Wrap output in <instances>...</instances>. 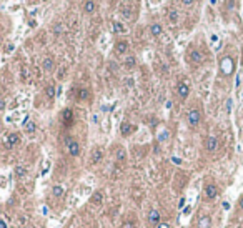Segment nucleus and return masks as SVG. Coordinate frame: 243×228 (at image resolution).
<instances>
[{
	"mask_svg": "<svg viewBox=\"0 0 243 228\" xmlns=\"http://www.w3.org/2000/svg\"><path fill=\"white\" fill-rule=\"evenodd\" d=\"M67 148H69V153L72 155V157H79V155H80V145L74 138L67 140Z\"/></svg>",
	"mask_w": 243,
	"mask_h": 228,
	"instance_id": "nucleus-2",
	"label": "nucleus"
},
{
	"mask_svg": "<svg viewBox=\"0 0 243 228\" xmlns=\"http://www.w3.org/2000/svg\"><path fill=\"white\" fill-rule=\"evenodd\" d=\"M3 107H5V102H3V100H0V110H2Z\"/></svg>",
	"mask_w": 243,
	"mask_h": 228,
	"instance_id": "nucleus-31",
	"label": "nucleus"
},
{
	"mask_svg": "<svg viewBox=\"0 0 243 228\" xmlns=\"http://www.w3.org/2000/svg\"><path fill=\"white\" fill-rule=\"evenodd\" d=\"M182 2L185 3V5H192V3H193V0H182Z\"/></svg>",
	"mask_w": 243,
	"mask_h": 228,
	"instance_id": "nucleus-30",
	"label": "nucleus"
},
{
	"mask_svg": "<svg viewBox=\"0 0 243 228\" xmlns=\"http://www.w3.org/2000/svg\"><path fill=\"white\" fill-rule=\"evenodd\" d=\"M205 195H207V198H210V200L217 198V195H218L217 185H207V187H205Z\"/></svg>",
	"mask_w": 243,
	"mask_h": 228,
	"instance_id": "nucleus-9",
	"label": "nucleus"
},
{
	"mask_svg": "<svg viewBox=\"0 0 243 228\" xmlns=\"http://www.w3.org/2000/svg\"><path fill=\"white\" fill-rule=\"evenodd\" d=\"M220 70L223 75H231L233 70H235V64H233L231 57H223L220 62Z\"/></svg>",
	"mask_w": 243,
	"mask_h": 228,
	"instance_id": "nucleus-1",
	"label": "nucleus"
},
{
	"mask_svg": "<svg viewBox=\"0 0 243 228\" xmlns=\"http://www.w3.org/2000/svg\"><path fill=\"white\" fill-rule=\"evenodd\" d=\"M187 120H188V123L192 125V127H195V125L202 120V113L198 112L197 108H193V110H190L188 112V115H187Z\"/></svg>",
	"mask_w": 243,
	"mask_h": 228,
	"instance_id": "nucleus-3",
	"label": "nucleus"
},
{
	"mask_svg": "<svg viewBox=\"0 0 243 228\" xmlns=\"http://www.w3.org/2000/svg\"><path fill=\"white\" fill-rule=\"evenodd\" d=\"M102 157H103L102 150L100 148H95V152L92 153V163H100L102 162Z\"/></svg>",
	"mask_w": 243,
	"mask_h": 228,
	"instance_id": "nucleus-15",
	"label": "nucleus"
},
{
	"mask_svg": "<svg viewBox=\"0 0 243 228\" xmlns=\"http://www.w3.org/2000/svg\"><path fill=\"white\" fill-rule=\"evenodd\" d=\"M113 28H115V32H117V33H120V32H125V27L122 25L120 22H113Z\"/></svg>",
	"mask_w": 243,
	"mask_h": 228,
	"instance_id": "nucleus-27",
	"label": "nucleus"
},
{
	"mask_svg": "<svg viewBox=\"0 0 243 228\" xmlns=\"http://www.w3.org/2000/svg\"><path fill=\"white\" fill-rule=\"evenodd\" d=\"M240 210H243V198L240 200Z\"/></svg>",
	"mask_w": 243,
	"mask_h": 228,
	"instance_id": "nucleus-32",
	"label": "nucleus"
},
{
	"mask_svg": "<svg viewBox=\"0 0 243 228\" xmlns=\"http://www.w3.org/2000/svg\"><path fill=\"white\" fill-rule=\"evenodd\" d=\"M210 223H212L210 216H203L200 220V228H210Z\"/></svg>",
	"mask_w": 243,
	"mask_h": 228,
	"instance_id": "nucleus-21",
	"label": "nucleus"
},
{
	"mask_svg": "<svg viewBox=\"0 0 243 228\" xmlns=\"http://www.w3.org/2000/svg\"><path fill=\"white\" fill-rule=\"evenodd\" d=\"M115 50H117V53H125L128 50V43L125 40H118L115 43Z\"/></svg>",
	"mask_w": 243,
	"mask_h": 228,
	"instance_id": "nucleus-12",
	"label": "nucleus"
},
{
	"mask_svg": "<svg viewBox=\"0 0 243 228\" xmlns=\"http://www.w3.org/2000/svg\"><path fill=\"white\" fill-rule=\"evenodd\" d=\"M168 18H170V22H172V23L177 22V20H178V13H177V10H170Z\"/></svg>",
	"mask_w": 243,
	"mask_h": 228,
	"instance_id": "nucleus-26",
	"label": "nucleus"
},
{
	"mask_svg": "<svg viewBox=\"0 0 243 228\" xmlns=\"http://www.w3.org/2000/svg\"><path fill=\"white\" fill-rule=\"evenodd\" d=\"M45 93H47L48 98H53V97H55V87H53V85H48L47 88H45Z\"/></svg>",
	"mask_w": 243,
	"mask_h": 228,
	"instance_id": "nucleus-24",
	"label": "nucleus"
},
{
	"mask_svg": "<svg viewBox=\"0 0 243 228\" xmlns=\"http://www.w3.org/2000/svg\"><path fill=\"white\" fill-rule=\"evenodd\" d=\"M25 175H27V168L23 167V165H17V167H15V177L22 178V177H25Z\"/></svg>",
	"mask_w": 243,
	"mask_h": 228,
	"instance_id": "nucleus-17",
	"label": "nucleus"
},
{
	"mask_svg": "<svg viewBox=\"0 0 243 228\" xmlns=\"http://www.w3.org/2000/svg\"><path fill=\"white\" fill-rule=\"evenodd\" d=\"M95 8H97V5H95V2H93V0H87V2L83 3V10H85L87 13L95 12Z\"/></svg>",
	"mask_w": 243,
	"mask_h": 228,
	"instance_id": "nucleus-16",
	"label": "nucleus"
},
{
	"mask_svg": "<svg viewBox=\"0 0 243 228\" xmlns=\"http://www.w3.org/2000/svg\"><path fill=\"white\" fill-rule=\"evenodd\" d=\"M162 30H163V28H162L160 23H153V25L150 27V33H152L153 37H160V35H162Z\"/></svg>",
	"mask_w": 243,
	"mask_h": 228,
	"instance_id": "nucleus-14",
	"label": "nucleus"
},
{
	"mask_svg": "<svg viewBox=\"0 0 243 228\" xmlns=\"http://www.w3.org/2000/svg\"><path fill=\"white\" fill-rule=\"evenodd\" d=\"M52 193H53V197H55V198H60L62 195H64V188H62L60 185H57V187L52 188Z\"/></svg>",
	"mask_w": 243,
	"mask_h": 228,
	"instance_id": "nucleus-20",
	"label": "nucleus"
},
{
	"mask_svg": "<svg viewBox=\"0 0 243 228\" xmlns=\"http://www.w3.org/2000/svg\"><path fill=\"white\" fill-rule=\"evenodd\" d=\"M88 90H87V88H80L79 92H77V98H79V100H87V98H88Z\"/></svg>",
	"mask_w": 243,
	"mask_h": 228,
	"instance_id": "nucleus-19",
	"label": "nucleus"
},
{
	"mask_svg": "<svg viewBox=\"0 0 243 228\" xmlns=\"http://www.w3.org/2000/svg\"><path fill=\"white\" fill-rule=\"evenodd\" d=\"M62 120H64V125L65 127H70V125H74V112L70 108L64 110V113H62Z\"/></svg>",
	"mask_w": 243,
	"mask_h": 228,
	"instance_id": "nucleus-5",
	"label": "nucleus"
},
{
	"mask_svg": "<svg viewBox=\"0 0 243 228\" xmlns=\"http://www.w3.org/2000/svg\"><path fill=\"white\" fill-rule=\"evenodd\" d=\"M135 132V125H132V123H122L120 125V133L123 135V137H128L130 133H133Z\"/></svg>",
	"mask_w": 243,
	"mask_h": 228,
	"instance_id": "nucleus-7",
	"label": "nucleus"
},
{
	"mask_svg": "<svg viewBox=\"0 0 243 228\" xmlns=\"http://www.w3.org/2000/svg\"><path fill=\"white\" fill-rule=\"evenodd\" d=\"M158 228H168L167 225H162V226H158Z\"/></svg>",
	"mask_w": 243,
	"mask_h": 228,
	"instance_id": "nucleus-33",
	"label": "nucleus"
},
{
	"mask_svg": "<svg viewBox=\"0 0 243 228\" xmlns=\"http://www.w3.org/2000/svg\"><path fill=\"white\" fill-rule=\"evenodd\" d=\"M18 142H20V135H18V133H10V135L7 137L8 147H13V145H17Z\"/></svg>",
	"mask_w": 243,
	"mask_h": 228,
	"instance_id": "nucleus-13",
	"label": "nucleus"
},
{
	"mask_svg": "<svg viewBox=\"0 0 243 228\" xmlns=\"http://www.w3.org/2000/svg\"><path fill=\"white\" fill-rule=\"evenodd\" d=\"M147 220L150 225H158L160 221H162V216H160V211L158 210H152L148 213V216H147Z\"/></svg>",
	"mask_w": 243,
	"mask_h": 228,
	"instance_id": "nucleus-6",
	"label": "nucleus"
},
{
	"mask_svg": "<svg viewBox=\"0 0 243 228\" xmlns=\"http://www.w3.org/2000/svg\"><path fill=\"white\" fill-rule=\"evenodd\" d=\"M241 62H243V53H241Z\"/></svg>",
	"mask_w": 243,
	"mask_h": 228,
	"instance_id": "nucleus-34",
	"label": "nucleus"
},
{
	"mask_svg": "<svg viewBox=\"0 0 243 228\" xmlns=\"http://www.w3.org/2000/svg\"><path fill=\"white\" fill-rule=\"evenodd\" d=\"M0 125H2V118H0Z\"/></svg>",
	"mask_w": 243,
	"mask_h": 228,
	"instance_id": "nucleus-35",
	"label": "nucleus"
},
{
	"mask_svg": "<svg viewBox=\"0 0 243 228\" xmlns=\"http://www.w3.org/2000/svg\"><path fill=\"white\" fill-rule=\"evenodd\" d=\"M205 145H207V150H208V152H215V150L218 148V138H217V137H208Z\"/></svg>",
	"mask_w": 243,
	"mask_h": 228,
	"instance_id": "nucleus-10",
	"label": "nucleus"
},
{
	"mask_svg": "<svg viewBox=\"0 0 243 228\" xmlns=\"http://www.w3.org/2000/svg\"><path fill=\"white\" fill-rule=\"evenodd\" d=\"M177 92H178L180 98H187L188 93H190V87H188L187 82H180L178 87H177Z\"/></svg>",
	"mask_w": 243,
	"mask_h": 228,
	"instance_id": "nucleus-4",
	"label": "nucleus"
},
{
	"mask_svg": "<svg viewBox=\"0 0 243 228\" xmlns=\"http://www.w3.org/2000/svg\"><path fill=\"white\" fill-rule=\"evenodd\" d=\"M35 123H33L32 122V120H28V122L25 123V132H28V133H33V132H35Z\"/></svg>",
	"mask_w": 243,
	"mask_h": 228,
	"instance_id": "nucleus-22",
	"label": "nucleus"
},
{
	"mask_svg": "<svg viewBox=\"0 0 243 228\" xmlns=\"http://www.w3.org/2000/svg\"><path fill=\"white\" fill-rule=\"evenodd\" d=\"M0 228H7V223L2 220V218H0Z\"/></svg>",
	"mask_w": 243,
	"mask_h": 228,
	"instance_id": "nucleus-28",
	"label": "nucleus"
},
{
	"mask_svg": "<svg viewBox=\"0 0 243 228\" xmlns=\"http://www.w3.org/2000/svg\"><path fill=\"white\" fill-rule=\"evenodd\" d=\"M90 202L93 203V205H102V203H103V193H102L100 190H97L93 195H92Z\"/></svg>",
	"mask_w": 243,
	"mask_h": 228,
	"instance_id": "nucleus-11",
	"label": "nucleus"
},
{
	"mask_svg": "<svg viewBox=\"0 0 243 228\" xmlns=\"http://www.w3.org/2000/svg\"><path fill=\"white\" fill-rule=\"evenodd\" d=\"M122 12H123V15H125V17H128V15H130V10H128V8H123Z\"/></svg>",
	"mask_w": 243,
	"mask_h": 228,
	"instance_id": "nucleus-29",
	"label": "nucleus"
},
{
	"mask_svg": "<svg viewBox=\"0 0 243 228\" xmlns=\"http://www.w3.org/2000/svg\"><path fill=\"white\" fill-rule=\"evenodd\" d=\"M125 65H127L128 69H133V67L137 65V60H135V57H128V59L125 60Z\"/></svg>",
	"mask_w": 243,
	"mask_h": 228,
	"instance_id": "nucleus-25",
	"label": "nucleus"
},
{
	"mask_svg": "<svg viewBox=\"0 0 243 228\" xmlns=\"http://www.w3.org/2000/svg\"><path fill=\"white\" fill-rule=\"evenodd\" d=\"M190 62H192V64H195V65H200L202 62H203V53L198 52V50H192V53H190Z\"/></svg>",
	"mask_w": 243,
	"mask_h": 228,
	"instance_id": "nucleus-8",
	"label": "nucleus"
},
{
	"mask_svg": "<svg viewBox=\"0 0 243 228\" xmlns=\"http://www.w3.org/2000/svg\"><path fill=\"white\" fill-rule=\"evenodd\" d=\"M42 65H43V69H45V70H52L53 65H55V62H53V59H50V57H47V59L43 60Z\"/></svg>",
	"mask_w": 243,
	"mask_h": 228,
	"instance_id": "nucleus-18",
	"label": "nucleus"
},
{
	"mask_svg": "<svg viewBox=\"0 0 243 228\" xmlns=\"http://www.w3.org/2000/svg\"><path fill=\"white\" fill-rule=\"evenodd\" d=\"M125 158H127V153H125V150H123V148H118V150H117V160H118V162H123Z\"/></svg>",
	"mask_w": 243,
	"mask_h": 228,
	"instance_id": "nucleus-23",
	"label": "nucleus"
}]
</instances>
